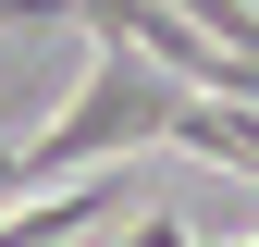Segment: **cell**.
Masks as SVG:
<instances>
[{
    "mask_svg": "<svg viewBox=\"0 0 259 247\" xmlns=\"http://www.w3.org/2000/svg\"><path fill=\"white\" fill-rule=\"evenodd\" d=\"M111 210H136V185H123V173H74V185H50L37 210H13V223H0V247H62V235L111 223Z\"/></svg>",
    "mask_w": 259,
    "mask_h": 247,
    "instance_id": "6da1fadb",
    "label": "cell"
},
{
    "mask_svg": "<svg viewBox=\"0 0 259 247\" xmlns=\"http://www.w3.org/2000/svg\"><path fill=\"white\" fill-rule=\"evenodd\" d=\"M123 247H198V235H185L173 210H136V223H123Z\"/></svg>",
    "mask_w": 259,
    "mask_h": 247,
    "instance_id": "7a4b0ae2",
    "label": "cell"
}]
</instances>
